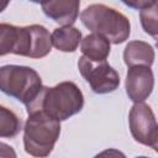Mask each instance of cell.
I'll return each instance as SVG.
<instances>
[{"label": "cell", "mask_w": 158, "mask_h": 158, "mask_svg": "<svg viewBox=\"0 0 158 158\" xmlns=\"http://www.w3.org/2000/svg\"><path fill=\"white\" fill-rule=\"evenodd\" d=\"M154 86V77L151 67L136 65L131 67L126 75V93L135 102L146 100Z\"/></svg>", "instance_id": "8"}, {"label": "cell", "mask_w": 158, "mask_h": 158, "mask_svg": "<svg viewBox=\"0 0 158 158\" xmlns=\"http://www.w3.org/2000/svg\"><path fill=\"white\" fill-rule=\"evenodd\" d=\"M84 96L73 81H63L53 88L43 86L35 102L26 106L27 114L44 111L51 117L63 121L81 111Z\"/></svg>", "instance_id": "2"}, {"label": "cell", "mask_w": 158, "mask_h": 158, "mask_svg": "<svg viewBox=\"0 0 158 158\" xmlns=\"http://www.w3.org/2000/svg\"><path fill=\"white\" fill-rule=\"evenodd\" d=\"M151 147H152V148L158 153V132H157V135H156V137H154V139H153V142H152Z\"/></svg>", "instance_id": "17"}, {"label": "cell", "mask_w": 158, "mask_h": 158, "mask_svg": "<svg viewBox=\"0 0 158 158\" xmlns=\"http://www.w3.org/2000/svg\"><path fill=\"white\" fill-rule=\"evenodd\" d=\"M80 51L90 60L102 62L110 54V41L101 35L90 33L81 40Z\"/></svg>", "instance_id": "12"}, {"label": "cell", "mask_w": 158, "mask_h": 158, "mask_svg": "<svg viewBox=\"0 0 158 158\" xmlns=\"http://www.w3.org/2000/svg\"><path fill=\"white\" fill-rule=\"evenodd\" d=\"M60 121L51 117L44 111L28 115L23 128L25 151L37 158L47 157L60 133Z\"/></svg>", "instance_id": "4"}, {"label": "cell", "mask_w": 158, "mask_h": 158, "mask_svg": "<svg viewBox=\"0 0 158 158\" xmlns=\"http://www.w3.org/2000/svg\"><path fill=\"white\" fill-rule=\"evenodd\" d=\"M81 40V33L78 28L68 26V27H58L52 33V43L53 46L62 52H74Z\"/></svg>", "instance_id": "13"}, {"label": "cell", "mask_w": 158, "mask_h": 158, "mask_svg": "<svg viewBox=\"0 0 158 158\" xmlns=\"http://www.w3.org/2000/svg\"><path fill=\"white\" fill-rule=\"evenodd\" d=\"M21 130V120L6 107H0V136L14 137Z\"/></svg>", "instance_id": "14"}, {"label": "cell", "mask_w": 158, "mask_h": 158, "mask_svg": "<svg viewBox=\"0 0 158 158\" xmlns=\"http://www.w3.org/2000/svg\"><path fill=\"white\" fill-rule=\"evenodd\" d=\"M123 60L127 67H151L154 60L153 47L143 41H131L123 51Z\"/></svg>", "instance_id": "11"}, {"label": "cell", "mask_w": 158, "mask_h": 158, "mask_svg": "<svg viewBox=\"0 0 158 158\" xmlns=\"http://www.w3.org/2000/svg\"><path fill=\"white\" fill-rule=\"evenodd\" d=\"M128 121L133 138L137 142L151 147L158 132V123L152 109L144 102H136L130 111Z\"/></svg>", "instance_id": "7"}, {"label": "cell", "mask_w": 158, "mask_h": 158, "mask_svg": "<svg viewBox=\"0 0 158 158\" xmlns=\"http://www.w3.org/2000/svg\"><path fill=\"white\" fill-rule=\"evenodd\" d=\"M79 1H46L42 2L43 12L63 27L72 26L78 17Z\"/></svg>", "instance_id": "9"}, {"label": "cell", "mask_w": 158, "mask_h": 158, "mask_svg": "<svg viewBox=\"0 0 158 158\" xmlns=\"http://www.w3.org/2000/svg\"><path fill=\"white\" fill-rule=\"evenodd\" d=\"M94 158H126V156L115 148H107L102 152H100L99 154H96Z\"/></svg>", "instance_id": "15"}, {"label": "cell", "mask_w": 158, "mask_h": 158, "mask_svg": "<svg viewBox=\"0 0 158 158\" xmlns=\"http://www.w3.org/2000/svg\"><path fill=\"white\" fill-rule=\"evenodd\" d=\"M123 4L139 10L144 32L158 41V1H125Z\"/></svg>", "instance_id": "10"}, {"label": "cell", "mask_w": 158, "mask_h": 158, "mask_svg": "<svg viewBox=\"0 0 158 158\" xmlns=\"http://www.w3.org/2000/svg\"><path fill=\"white\" fill-rule=\"evenodd\" d=\"M0 88L6 95L28 106L37 100L43 85L41 77L35 69L11 64L4 65L0 69Z\"/></svg>", "instance_id": "5"}, {"label": "cell", "mask_w": 158, "mask_h": 158, "mask_svg": "<svg viewBox=\"0 0 158 158\" xmlns=\"http://www.w3.org/2000/svg\"><path fill=\"white\" fill-rule=\"evenodd\" d=\"M52 46V35L43 26L0 25V56L14 53L30 58H42L51 52Z\"/></svg>", "instance_id": "1"}, {"label": "cell", "mask_w": 158, "mask_h": 158, "mask_svg": "<svg viewBox=\"0 0 158 158\" xmlns=\"http://www.w3.org/2000/svg\"><path fill=\"white\" fill-rule=\"evenodd\" d=\"M0 147H1V158H16V153L10 146H7L6 143H1Z\"/></svg>", "instance_id": "16"}, {"label": "cell", "mask_w": 158, "mask_h": 158, "mask_svg": "<svg viewBox=\"0 0 158 158\" xmlns=\"http://www.w3.org/2000/svg\"><path fill=\"white\" fill-rule=\"evenodd\" d=\"M78 68L81 77L89 83L93 91L96 94L112 93L120 85L117 72L106 62H93L86 57H80Z\"/></svg>", "instance_id": "6"}, {"label": "cell", "mask_w": 158, "mask_h": 158, "mask_svg": "<svg viewBox=\"0 0 158 158\" xmlns=\"http://www.w3.org/2000/svg\"><path fill=\"white\" fill-rule=\"evenodd\" d=\"M80 19L86 28L93 33L104 36L111 43H122L130 36L131 25L128 19L120 11L104 4L89 5L81 11Z\"/></svg>", "instance_id": "3"}, {"label": "cell", "mask_w": 158, "mask_h": 158, "mask_svg": "<svg viewBox=\"0 0 158 158\" xmlns=\"http://www.w3.org/2000/svg\"><path fill=\"white\" fill-rule=\"evenodd\" d=\"M136 158H148V157H136Z\"/></svg>", "instance_id": "18"}]
</instances>
